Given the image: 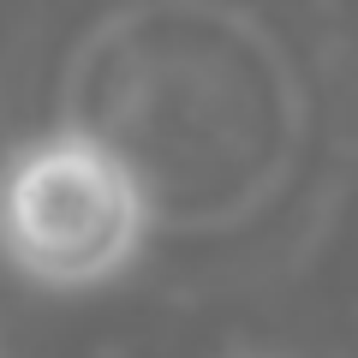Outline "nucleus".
<instances>
[{
	"mask_svg": "<svg viewBox=\"0 0 358 358\" xmlns=\"http://www.w3.org/2000/svg\"><path fill=\"white\" fill-rule=\"evenodd\" d=\"M143 192L126 155L90 131H54L0 179V251L42 287H96L138 257Z\"/></svg>",
	"mask_w": 358,
	"mask_h": 358,
	"instance_id": "1",
	"label": "nucleus"
}]
</instances>
